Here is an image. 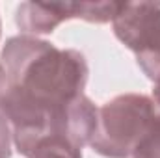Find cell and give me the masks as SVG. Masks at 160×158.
I'll return each mask as SVG.
<instances>
[{
    "instance_id": "obj_1",
    "label": "cell",
    "mask_w": 160,
    "mask_h": 158,
    "mask_svg": "<svg viewBox=\"0 0 160 158\" xmlns=\"http://www.w3.org/2000/svg\"><path fill=\"white\" fill-rule=\"evenodd\" d=\"M0 69V108L17 153L30 158L36 145L52 136L69 141L73 102L84 95L89 77L86 56L21 34L6 41Z\"/></svg>"
},
{
    "instance_id": "obj_2",
    "label": "cell",
    "mask_w": 160,
    "mask_h": 158,
    "mask_svg": "<svg viewBox=\"0 0 160 158\" xmlns=\"http://www.w3.org/2000/svg\"><path fill=\"white\" fill-rule=\"evenodd\" d=\"M158 114L155 101L142 93H123L99 108L89 147L104 158H130Z\"/></svg>"
},
{
    "instance_id": "obj_3",
    "label": "cell",
    "mask_w": 160,
    "mask_h": 158,
    "mask_svg": "<svg viewBox=\"0 0 160 158\" xmlns=\"http://www.w3.org/2000/svg\"><path fill=\"white\" fill-rule=\"evenodd\" d=\"M112 26L143 75L155 82L160 77V2H123Z\"/></svg>"
},
{
    "instance_id": "obj_4",
    "label": "cell",
    "mask_w": 160,
    "mask_h": 158,
    "mask_svg": "<svg viewBox=\"0 0 160 158\" xmlns=\"http://www.w3.org/2000/svg\"><path fill=\"white\" fill-rule=\"evenodd\" d=\"M77 19V2H22L15 22L22 36L52 34L63 21Z\"/></svg>"
},
{
    "instance_id": "obj_5",
    "label": "cell",
    "mask_w": 160,
    "mask_h": 158,
    "mask_svg": "<svg viewBox=\"0 0 160 158\" xmlns=\"http://www.w3.org/2000/svg\"><path fill=\"white\" fill-rule=\"evenodd\" d=\"M121 7L123 2H77V19L97 24L112 22Z\"/></svg>"
},
{
    "instance_id": "obj_6",
    "label": "cell",
    "mask_w": 160,
    "mask_h": 158,
    "mask_svg": "<svg viewBox=\"0 0 160 158\" xmlns=\"http://www.w3.org/2000/svg\"><path fill=\"white\" fill-rule=\"evenodd\" d=\"M30 158H82V149L67 141L65 138L52 136L39 141Z\"/></svg>"
},
{
    "instance_id": "obj_7",
    "label": "cell",
    "mask_w": 160,
    "mask_h": 158,
    "mask_svg": "<svg viewBox=\"0 0 160 158\" xmlns=\"http://www.w3.org/2000/svg\"><path fill=\"white\" fill-rule=\"evenodd\" d=\"M130 158H160V110L138 141Z\"/></svg>"
},
{
    "instance_id": "obj_8",
    "label": "cell",
    "mask_w": 160,
    "mask_h": 158,
    "mask_svg": "<svg viewBox=\"0 0 160 158\" xmlns=\"http://www.w3.org/2000/svg\"><path fill=\"white\" fill-rule=\"evenodd\" d=\"M11 145H13V132L9 119L0 108V158H11Z\"/></svg>"
},
{
    "instance_id": "obj_9",
    "label": "cell",
    "mask_w": 160,
    "mask_h": 158,
    "mask_svg": "<svg viewBox=\"0 0 160 158\" xmlns=\"http://www.w3.org/2000/svg\"><path fill=\"white\" fill-rule=\"evenodd\" d=\"M153 101H155L157 108L160 110V77L155 80V86H153Z\"/></svg>"
},
{
    "instance_id": "obj_10",
    "label": "cell",
    "mask_w": 160,
    "mask_h": 158,
    "mask_svg": "<svg viewBox=\"0 0 160 158\" xmlns=\"http://www.w3.org/2000/svg\"><path fill=\"white\" fill-rule=\"evenodd\" d=\"M0 36H2V22H0Z\"/></svg>"
},
{
    "instance_id": "obj_11",
    "label": "cell",
    "mask_w": 160,
    "mask_h": 158,
    "mask_svg": "<svg viewBox=\"0 0 160 158\" xmlns=\"http://www.w3.org/2000/svg\"><path fill=\"white\" fill-rule=\"evenodd\" d=\"M0 82H2V69H0Z\"/></svg>"
}]
</instances>
